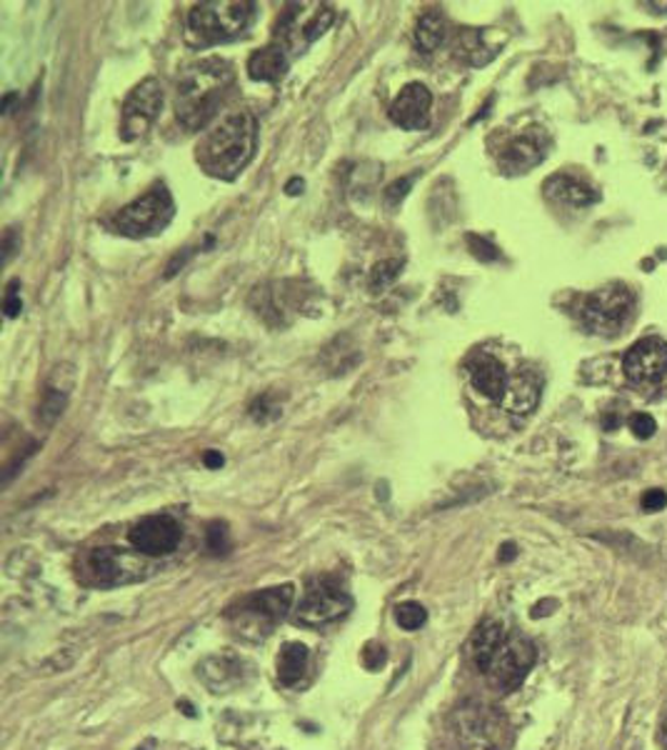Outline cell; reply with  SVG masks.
Wrapping results in <instances>:
<instances>
[{"instance_id":"obj_1","label":"cell","mask_w":667,"mask_h":750,"mask_svg":"<svg viewBox=\"0 0 667 750\" xmlns=\"http://www.w3.org/2000/svg\"><path fill=\"white\" fill-rule=\"evenodd\" d=\"M235 83V71L225 58L210 56L185 65L175 86V115L188 131H202L221 111Z\"/></svg>"},{"instance_id":"obj_2","label":"cell","mask_w":667,"mask_h":750,"mask_svg":"<svg viewBox=\"0 0 667 750\" xmlns=\"http://www.w3.org/2000/svg\"><path fill=\"white\" fill-rule=\"evenodd\" d=\"M258 121L250 111L223 115L198 143L196 160L210 179L235 181L256 156Z\"/></svg>"},{"instance_id":"obj_3","label":"cell","mask_w":667,"mask_h":750,"mask_svg":"<svg viewBox=\"0 0 667 750\" xmlns=\"http://www.w3.org/2000/svg\"><path fill=\"white\" fill-rule=\"evenodd\" d=\"M256 19V3L248 0H210L188 13V33L200 46L225 44L243 36Z\"/></svg>"},{"instance_id":"obj_4","label":"cell","mask_w":667,"mask_h":750,"mask_svg":"<svg viewBox=\"0 0 667 750\" xmlns=\"http://www.w3.org/2000/svg\"><path fill=\"white\" fill-rule=\"evenodd\" d=\"M295 598L293 586H275L265 591L240 598L233 608H227V620L233 623L235 634L260 640L273 634V628L288 615Z\"/></svg>"},{"instance_id":"obj_5","label":"cell","mask_w":667,"mask_h":750,"mask_svg":"<svg viewBox=\"0 0 667 750\" xmlns=\"http://www.w3.org/2000/svg\"><path fill=\"white\" fill-rule=\"evenodd\" d=\"M175 218V200L165 185H153L113 218V228L128 238H150L163 233Z\"/></svg>"},{"instance_id":"obj_6","label":"cell","mask_w":667,"mask_h":750,"mask_svg":"<svg viewBox=\"0 0 667 750\" xmlns=\"http://www.w3.org/2000/svg\"><path fill=\"white\" fill-rule=\"evenodd\" d=\"M632 308H635V296H632L630 288H625L620 283L605 285V288L590 293L582 300V328L588 333L601 335V339H613L630 320Z\"/></svg>"},{"instance_id":"obj_7","label":"cell","mask_w":667,"mask_h":750,"mask_svg":"<svg viewBox=\"0 0 667 750\" xmlns=\"http://www.w3.org/2000/svg\"><path fill=\"white\" fill-rule=\"evenodd\" d=\"M146 563L138 555L118 548H96L78 563V576L88 586H121L143 578Z\"/></svg>"},{"instance_id":"obj_8","label":"cell","mask_w":667,"mask_h":750,"mask_svg":"<svg viewBox=\"0 0 667 750\" xmlns=\"http://www.w3.org/2000/svg\"><path fill=\"white\" fill-rule=\"evenodd\" d=\"M353 608V598L348 591H343V586L333 578H316L310 580L302 598L295 611V620L302 626H325L343 615H348Z\"/></svg>"},{"instance_id":"obj_9","label":"cell","mask_w":667,"mask_h":750,"mask_svg":"<svg viewBox=\"0 0 667 750\" xmlns=\"http://www.w3.org/2000/svg\"><path fill=\"white\" fill-rule=\"evenodd\" d=\"M538 661L535 646L530 640L520 636H505V640L497 648L493 661H490L485 676L495 683L497 688H503L505 693L520 688L522 680L528 678V673L533 671Z\"/></svg>"},{"instance_id":"obj_10","label":"cell","mask_w":667,"mask_h":750,"mask_svg":"<svg viewBox=\"0 0 667 750\" xmlns=\"http://www.w3.org/2000/svg\"><path fill=\"white\" fill-rule=\"evenodd\" d=\"M163 86L156 78H146L135 86L123 103V121H121V136L123 140H138L153 128L160 111H163Z\"/></svg>"},{"instance_id":"obj_11","label":"cell","mask_w":667,"mask_h":750,"mask_svg":"<svg viewBox=\"0 0 667 750\" xmlns=\"http://www.w3.org/2000/svg\"><path fill=\"white\" fill-rule=\"evenodd\" d=\"M622 373L632 385H660L667 378V343L650 335L630 345L622 358Z\"/></svg>"},{"instance_id":"obj_12","label":"cell","mask_w":667,"mask_h":750,"mask_svg":"<svg viewBox=\"0 0 667 750\" xmlns=\"http://www.w3.org/2000/svg\"><path fill=\"white\" fill-rule=\"evenodd\" d=\"M181 524L171 516H148L135 524L128 533L131 543L143 555H168L181 543Z\"/></svg>"},{"instance_id":"obj_13","label":"cell","mask_w":667,"mask_h":750,"mask_svg":"<svg viewBox=\"0 0 667 750\" xmlns=\"http://www.w3.org/2000/svg\"><path fill=\"white\" fill-rule=\"evenodd\" d=\"M547 148H551V138H547L545 128H528L526 133H520L518 138H512L508 146L503 148V153H501L503 173L518 175V173L533 171L535 165H540L545 160Z\"/></svg>"},{"instance_id":"obj_14","label":"cell","mask_w":667,"mask_h":750,"mask_svg":"<svg viewBox=\"0 0 667 750\" xmlns=\"http://www.w3.org/2000/svg\"><path fill=\"white\" fill-rule=\"evenodd\" d=\"M433 93L423 83H408L391 103V121L403 131H425L430 125Z\"/></svg>"},{"instance_id":"obj_15","label":"cell","mask_w":667,"mask_h":750,"mask_svg":"<svg viewBox=\"0 0 667 750\" xmlns=\"http://www.w3.org/2000/svg\"><path fill=\"white\" fill-rule=\"evenodd\" d=\"M466 368H468L470 383L478 393H483L485 398L495 403L503 401L505 391H508L510 376L501 360H497L495 356H490V353H472Z\"/></svg>"},{"instance_id":"obj_16","label":"cell","mask_w":667,"mask_h":750,"mask_svg":"<svg viewBox=\"0 0 667 750\" xmlns=\"http://www.w3.org/2000/svg\"><path fill=\"white\" fill-rule=\"evenodd\" d=\"M543 190L547 198L555 200V204L570 206V208H588L601 200V193H597L593 185L576 179V175H570V173L551 175V179L545 181Z\"/></svg>"},{"instance_id":"obj_17","label":"cell","mask_w":667,"mask_h":750,"mask_svg":"<svg viewBox=\"0 0 667 750\" xmlns=\"http://www.w3.org/2000/svg\"><path fill=\"white\" fill-rule=\"evenodd\" d=\"M540 403V378L530 370H520L515 373L508 383L503 401L497 403L505 413L510 416H530Z\"/></svg>"},{"instance_id":"obj_18","label":"cell","mask_w":667,"mask_h":750,"mask_svg":"<svg viewBox=\"0 0 667 750\" xmlns=\"http://www.w3.org/2000/svg\"><path fill=\"white\" fill-rule=\"evenodd\" d=\"M291 69V58H288V50L283 46H265L256 50L248 58V65H245V71L252 81L258 83H277L285 78V73Z\"/></svg>"},{"instance_id":"obj_19","label":"cell","mask_w":667,"mask_h":750,"mask_svg":"<svg viewBox=\"0 0 667 750\" xmlns=\"http://www.w3.org/2000/svg\"><path fill=\"white\" fill-rule=\"evenodd\" d=\"M67 370L71 366H58L53 370V378H50L46 391H44V398H40V406H38V420L44 426H53L58 418L63 416V410L67 406V398H71V388H73V378H67L63 381V376H67Z\"/></svg>"},{"instance_id":"obj_20","label":"cell","mask_w":667,"mask_h":750,"mask_svg":"<svg viewBox=\"0 0 667 750\" xmlns=\"http://www.w3.org/2000/svg\"><path fill=\"white\" fill-rule=\"evenodd\" d=\"M245 661L233 659V655H215L200 665L202 680L213 688V693H227L235 686H243Z\"/></svg>"},{"instance_id":"obj_21","label":"cell","mask_w":667,"mask_h":750,"mask_svg":"<svg viewBox=\"0 0 667 750\" xmlns=\"http://www.w3.org/2000/svg\"><path fill=\"white\" fill-rule=\"evenodd\" d=\"M505 636H508V630H505L501 620L480 623L475 634H472L470 655H472V663H475V668L480 673L487 671V665H490V661H493V655H495L497 648H501Z\"/></svg>"},{"instance_id":"obj_22","label":"cell","mask_w":667,"mask_h":750,"mask_svg":"<svg viewBox=\"0 0 667 750\" xmlns=\"http://www.w3.org/2000/svg\"><path fill=\"white\" fill-rule=\"evenodd\" d=\"M310 651L298 640H291V643L283 646L281 655H277V678H281L283 686H295L308 671Z\"/></svg>"},{"instance_id":"obj_23","label":"cell","mask_w":667,"mask_h":750,"mask_svg":"<svg viewBox=\"0 0 667 750\" xmlns=\"http://www.w3.org/2000/svg\"><path fill=\"white\" fill-rule=\"evenodd\" d=\"M447 38V21L437 11H428L416 25V44L423 53H433Z\"/></svg>"},{"instance_id":"obj_24","label":"cell","mask_w":667,"mask_h":750,"mask_svg":"<svg viewBox=\"0 0 667 750\" xmlns=\"http://www.w3.org/2000/svg\"><path fill=\"white\" fill-rule=\"evenodd\" d=\"M497 50L487 48L480 30H462L458 38V56L466 58L470 65H485L495 58Z\"/></svg>"},{"instance_id":"obj_25","label":"cell","mask_w":667,"mask_h":750,"mask_svg":"<svg viewBox=\"0 0 667 750\" xmlns=\"http://www.w3.org/2000/svg\"><path fill=\"white\" fill-rule=\"evenodd\" d=\"M403 273V260L398 258H391V260H380V263L373 266V271H370L368 278V285L373 293L385 291L387 285H393L398 281V275Z\"/></svg>"},{"instance_id":"obj_26","label":"cell","mask_w":667,"mask_h":750,"mask_svg":"<svg viewBox=\"0 0 667 750\" xmlns=\"http://www.w3.org/2000/svg\"><path fill=\"white\" fill-rule=\"evenodd\" d=\"M395 620H398L400 628L405 630H418L420 626H425L428 611L416 601H405L395 608Z\"/></svg>"},{"instance_id":"obj_27","label":"cell","mask_w":667,"mask_h":750,"mask_svg":"<svg viewBox=\"0 0 667 750\" xmlns=\"http://www.w3.org/2000/svg\"><path fill=\"white\" fill-rule=\"evenodd\" d=\"M466 241H468V248L472 250V256H475L478 260H483V263H493V260L501 258V250H497L487 238H483V235L468 233Z\"/></svg>"},{"instance_id":"obj_28","label":"cell","mask_w":667,"mask_h":750,"mask_svg":"<svg viewBox=\"0 0 667 750\" xmlns=\"http://www.w3.org/2000/svg\"><path fill=\"white\" fill-rule=\"evenodd\" d=\"M270 401H273V395L265 393V395H260V398L250 406V418L256 420V423H268V420L281 416V408L273 406Z\"/></svg>"},{"instance_id":"obj_29","label":"cell","mask_w":667,"mask_h":750,"mask_svg":"<svg viewBox=\"0 0 667 750\" xmlns=\"http://www.w3.org/2000/svg\"><path fill=\"white\" fill-rule=\"evenodd\" d=\"M412 183H416V175H405V179L393 181L385 188V204L391 206V208H398L400 200L408 196V190L412 188Z\"/></svg>"},{"instance_id":"obj_30","label":"cell","mask_w":667,"mask_h":750,"mask_svg":"<svg viewBox=\"0 0 667 750\" xmlns=\"http://www.w3.org/2000/svg\"><path fill=\"white\" fill-rule=\"evenodd\" d=\"M630 431L640 441H647V438H653L657 431V423L655 418L650 416V413H635V416L630 418Z\"/></svg>"},{"instance_id":"obj_31","label":"cell","mask_w":667,"mask_h":750,"mask_svg":"<svg viewBox=\"0 0 667 750\" xmlns=\"http://www.w3.org/2000/svg\"><path fill=\"white\" fill-rule=\"evenodd\" d=\"M227 545H231V543H227V528H225V524L208 526V551H213L218 555V553H225Z\"/></svg>"},{"instance_id":"obj_32","label":"cell","mask_w":667,"mask_h":750,"mask_svg":"<svg viewBox=\"0 0 667 750\" xmlns=\"http://www.w3.org/2000/svg\"><path fill=\"white\" fill-rule=\"evenodd\" d=\"M18 288H21V283H18V281H11V283H8L5 306H3V310H5V316H8V318H15V316H18L21 310H23V300H21V296H18Z\"/></svg>"},{"instance_id":"obj_33","label":"cell","mask_w":667,"mask_h":750,"mask_svg":"<svg viewBox=\"0 0 667 750\" xmlns=\"http://www.w3.org/2000/svg\"><path fill=\"white\" fill-rule=\"evenodd\" d=\"M640 505H643V511L647 513L663 511L667 505V493L660 491V488H650V491L643 493V499H640Z\"/></svg>"},{"instance_id":"obj_34","label":"cell","mask_w":667,"mask_h":750,"mask_svg":"<svg viewBox=\"0 0 667 750\" xmlns=\"http://www.w3.org/2000/svg\"><path fill=\"white\" fill-rule=\"evenodd\" d=\"M385 659H387V655H385V648L383 646L370 643L366 651H362V663H366L368 671H378L380 665L385 663Z\"/></svg>"},{"instance_id":"obj_35","label":"cell","mask_w":667,"mask_h":750,"mask_svg":"<svg viewBox=\"0 0 667 750\" xmlns=\"http://www.w3.org/2000/svg\"><path fill=\"white\" fill-rule=\"evenodd\" d=\"M622 426V416H620V413L618 410H605L603 413V428H605V431H618V428Z\"/></svg>"},{"instance_id":"obj_36","label":"cell","mask_w":667,"mask_h":750,"mask_svg":"<svg viewBox=\"0 0 667 750\" xmlns=\"http://www.w3.org/2000/svg\"><path fill=\"white\" fill-rule=\"evenodd\" d=\"M13 250H15V233L8 231L5 238H3V263H8V260H11Z\"/></svg>"},{"instance_id":"obj_37","label":"cell","mask_w":667,"mask_h":750,"mask_svg":"<svg viewBox=\"0 0 667 750\" xmlns=\"http://www.w3.org/2000/svg\"><path fill=\"white\" fill-rule=\"evenodd\" d=\"M202 460H206V466L208 468H221L225 458L221 455V451H208L206 455H202Z\"/></svg>"},{"instance_id":"obj_38","label":"cell","mask_w":667,"mask_h":750,"mask_svg":"<svg viewBox=\"0 0 667 750\" xmlns=\"http://www.w3.org/2000/svg\"><path fill=\"white\" fill-rule=\"evenodd\" d=\"M302 188H306V183H302L300 179H293L288 185H285L288 196H298V193H302Z\"/></svg>"},{"instance_id":"obj_39","label":"cell","mask_w":667,"mask_h":750,"mask_svg":"<svg viewBox=\"0 0 667 750\" xmlns=\"http://www.w3.org/2000/svg\"><path fill=\"white\" fill-rule=\"evenodd\" d=\"M515 555H518V551H515V545L512 543H505L501 548V561H512Z\"/></svg>"},{"instance_id":"obj_40","label":"cell","mask_w":667,"mask_h":750,"mask_svg":"<svg viewBox=\"0 0 667 750\" xmlns=\"http://www.w3.org/2000/svg\"><path fill=\"white\" fill-rule=\"evenodd\" d=\"M15 98H18V96H15V93H8V96L3 98V113H11V103H13Z\"/></svg>"},{"instance_id":"obj_41","label":"cell","mask_w":667,"mask_h":750,"mask_svg":"<svg viewBox=\"0 0 667 750\" xmlns=\"http://www.w3.org/2000/svg\"><path fill=\"white\" fill-rule=\"evenodd\" d=\"M138 750H146V748H138Z\"/></svg>"},{"instance_id":"obj_42","label":"cell","mask_w":667,"mask_h":750,"mask_svg":"<svg viewBox=\"0 0 667 750\" xmlns=\"http://www.w3.org/2000/svg\"><path fill=\"white\" fill-rule=\"evenodd\" d=\"M665 730H667V728H665Z\"/></svg>"}]
</instances>
